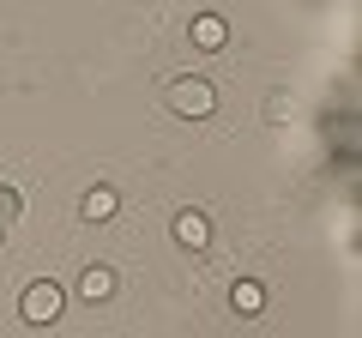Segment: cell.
Wrapping results in <instances>:
<instances>
[{"mask_svg": "<svg viewBox=\"0 0 362 338\" xmlns=\"http://www.w3.org/2000/svg\"><path fill=\"white\" fill-rule=\"evenodd\" d=\"M163 103L175 109L181 121H206L211 109H218V91H211V78L181 73V78H169V85H163Z\"/></svg>", "mask_w": 362, "mask_h": 338, "instance_id": "obj_1", "label": "cell"}, {"mask_svg": "<svg viewBox=\"0 0 362 338\" xmlns=\"http://www.w3.org/2000/svg\"><path fill=\"white\" fill-rule=\"evenodd\" d=\"M61 302H66V290L54 284V278H37V284H25V296H18V320L25 326H54L61 320Z\"/></svg>", "mask_w": 362, "mask_h": 338, "instance_id": "obj_2", "label": "cell"}, {"mask_svg": "<svg viewBox=\"0 0 362 338\" xmlns=\"http://www.w3.org/2000/svg\"><path fill=\"white\" fill-rule=\"evenodd\" d=\"M169 235H175V247H187V254H206L211 247V218L199 206H181L175 223H169Z\"/></svg>", "mask_w": 362, "mask_h": 338, "instance_id": "obj_3", "label": "cell"}, {"mask_svg": "<svg viewBox=\"0 0 362 338\" xmlns=\"http://www.w3.org/2000/svg\"><path fill=\"white\" fill-rule=\"evenodd\" d=\"M187 42H194V49H206V54L230 49V18H218V13H199L194 25H187Z\"/></svg>", "mask_w": 362, "mask_h": 338, "instance_id": "obj_4", "label": "cell"}, {"mask_svg": "<svg viewBox=\"0 0 362 338\" xmlns=\"http://www.w3.org/2000/svg\"><path fill=\"white\" fill-rule=\"evenodd\" d=\"M115 211H121V194H115V187H103V182L85 187V199H78V218H85V223H109Z\"/></svg>", "mask_w": 362, "mask_h": 338, "instance_id": "obj_5", "label": "cell"}, {"mask_svg": "<svg viewBox=\"0 0 362 338\" xmlns=\"http://www.w3.org/2000/svg\"><path fill=\"white\" fill-rule=\"evenodd\" d=\"M115 284H121L115 266H85V272H78V296H85V302H109Z\"/></svg>", "mask_w": 362, "mask_h": 338, "instance_id": "obj_6", "label": "cell"}, {"mask_svg": "<svg viewBox=\"0 0 362 338\" xmlns=\"http://www.w3.org/2000/svg\"><path fill=\"white\" fill-rule=\"evenodd\" d=\"M230 302H235V314H259V308H266V284H259V278H235Z\"/></svg>", "mask_w": 362, "mask_h": 338, "instance_id": "obj_7", "label": "cell"}, {"mask_svg": "<svg viewBox=\"0 0 362 338\" xmlns=\"http://www.w3.org/2000/svg\"><path fill=\"white\" fill-rule=\"evenodd\" d=\"M290 109H296V103H290L284 91H266V103H259V115H266V127H284V121H290Z\"/></svg>", "mask_w": 362, "mask_h": 338, "instance_id": "obj_8", "label": "cell"}, {"mask_svg": "<svg viewBox=\"0 0 362 338\" xmlns=\"http://www.w3.org/2000/svg\"><path fill=\"white\" fill-rule=\"evenodd\" d=\"M18 211H25V194H18V187H0V230H6Z\"/></svg>", "mask_w": 362, "mask_h": 338, "instance_id": "obj_9", "label": "cell"}]
</instances>
